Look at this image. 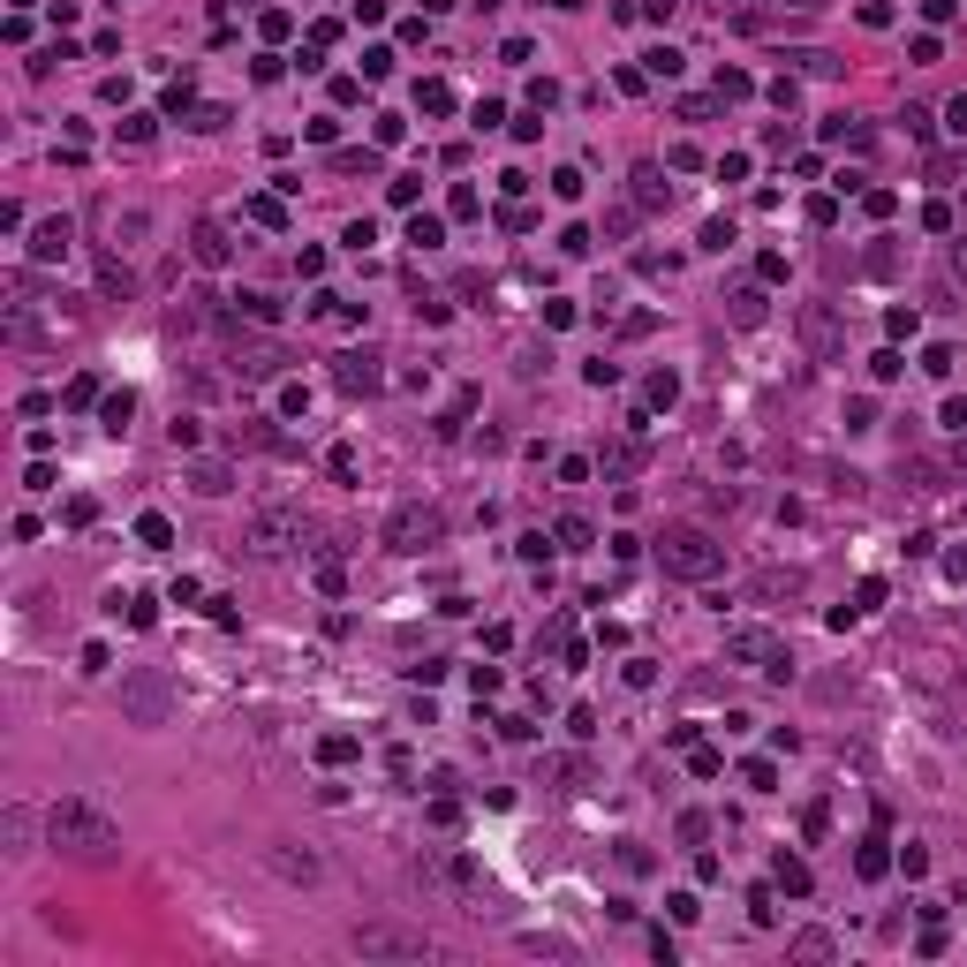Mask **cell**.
I'll return each instance as SVG.
<instances>
[{"mask_svg":"<svg viewBox=\"0 0 967 967\" xmlns=\"http://www.w3.org/2000/svg\"><path fill=\"white\" fill-rule=\"evenodd\" d=\"M733 325H764V295H756V288L733 295Z\"/></svg>","mask_w":967,"mask_h":967,"instance_id":"26","label":"cell"},{"mask_svg":"<svg viewBox=\"0 0 967 967\" xmlns=\"http://www.w3.org/2000/svg\"><path fill=\"white\" fill-rule=\"evenodd\" d=\"M597 469H605V484H628V476L643 469V446H635V439H612L605 454H597Z\"/></svg>","mask_w":967,"mask_h":967,"instance_id":"13","label":"cell"},{"mask_svg":"<svg viewBox=\"0 0 967 967\" xmlns=\"http://www.w3.org/2000/svg\"><path fill=\"white\" fill-rule=\"evenodd\" d=\"M945 424H952V431H967V401H945Z\"/></svg>","mask_w":967,"mask_h":967,"instance_id":"40","label":"cell"},{"mask_svg":"<svg viewBox=\"0 0 967 967\" xmlns=\"http://www.w3.org/2000/svg\"><path fill=\"white\" fill-rule=\"evenodd\" d=\"M824 952H832V937H816V930L794 937V960H824Z\"/></svg>","mask_w":967,"mask_h":967,"instance_id":"39","label":"cell"},{"mask_svg":"<svg viewBox=\"0 0 967 967\" xmlns=\"http://www.w3.org/2000/svg\"><path fill=\"white\" fill-rule=\"evenodd\" d=\"M129 711L144 718V726H159V718H167V688H159V680H129Z\"/></svg>","mask_w":967,"mask_h":967,"instance_id":"14","label":"cell"},{"mask_svg":"<svg viewBox=\"0 0 967 967\" xmlns=\"http://www.w3.org/2000/svg\"><path fill=\"white\" fill-rule=\"evenodd\" d=\"M439 537H446V514L424 507V499H408V507L386 514V552H431Z\"/></svg>","mask_w":967,"mask_h":967,"instance_id":"6","label":"cell"},{"mask_svg":"<svg viewBox=\"0 0 967 967\" xmlns=\"http://www.w3.org/2000/svg\"><path fill=\"white\" fill-rule=\"evenodd\" d=\"M922 227L930 235H952V204H922Z\"/></svg>","mask_w":967,"mask_h":967,"instance_id":"36","label":"cell"},{"mask_svg":"<svg viewBox=\"0 0 967 967\" xmlns=\"http://www.w3.org/2000/svg\"><path fill=\"white\" fill-rule=\"evenodd\" d=\"M552 537H560V552H590V537H597V529L582 522V514H560V529H552Z\"/></svg>","mask_w":967,"mask_h":967,"instance_id":"20","label":"cell"},{"mask_svg":"<svg viewBox=\"0 0 967 967\" xmlns=\"http://www.w3.org/2000/svg\"><path fill=\"white\" fill-rule=\"evenodd\" d=\"M408 242H416V250H439V242H446V220H431V212H416V220H408Z\"/></svg>","mask_w":967,"mask_h":967,"instance_id":"23","label":"cell"},{"mask_svg":"<svg viewBox=\"0 0 967 967\" xmlns=\"http://www.w3.org/2000/svg\"><path fill=\"white\" fill-rule=\"evenodd\" d=\"M46 839L61 854H76V862H114V854H121V824L91 794H61V801H53V809H46Z\"/></svg>","mask_w":967,"mask_h":967,"instance_id":"1","label":"cell"},{"mask_svg":"<svg viewBox=\"0 0 967 967\" xmlns=\"http://www.w3.org/2000/svg\"><path fill=\"white\" fill-rule=\"evenodd\" d=\"M431 824H439V832H454V824H461V801L439 794V801H431Z\"/></svg>","mask_w":967,"mask_h":967,"instance_id":"38","label":"cell"},{"mask_svg":"<svg viewBox=\"0 0 967 967\" xmlns=\"http://www.w3.org/2000/svg\"><path fill=\"white\" fill-rule=\"evenodd\" d=\"M303 537H310V522L295 507H257L250 522H242V552H257V560H280V552H295Z\"/></svg>","mask_w":967,"mask_h":967,"instance_id":"5","label":"cell"},{"mask_svg":"<svg viewBox=\"0 0 967 967\" xmlns=\"http://www.w3.org/2000/svg\"><path fill=\"white\" fill-rule=\"evenodd\" d=\"M250 220H257V227H288V212H280V197H257Z\"/></svg>","mask_w":967,"mask_h":967,"instance_id":"34","label":"cell"},{"mask_svg":"<svg viewBox=\"0 0 967 967\" xmlns=\"http://www.w3.org/2000/svg\"><path fill=\"white\" fill-rule=\"evenodd\" d=\"M801 348H809V356L816 363H832L839 356V318H832V310H824V303H801Z\"/></svg>","mask_w":967,"mask_h":967,"instance_id":"8","label":"cell"},{"mask_svg":"<svg viewBox=\"0 0 967 967\" xmlns=\"http://www.w3.org/2000/svg\"><path fill=\"white\" fill-rule=\"evenodd\" d=\"M265 862L280 869L288 884H318V877H325V862H318V854H295V847H265Z\"/></svg>","mask_w":967,"mask_h":967,"instance_id":"11","label":"cell"},{"mask_svg":"<svg viewBox=\"0 0 967 967\" xmlns=\"http://www.w3.org/2000/svg\"><path fill=\"white\" fill-rule=\"evenodd\" d=\"M945 575H952V582H967V552H952V560H945Z\"/></svg>","mask_w":967,"mask_h":967,"instance_id":"41","label":"cell"},{"mask_svg":"<svg viewBox=\"0 0 967 967\" xmlns=\"http://www.w3.org/2000/svg\"><path fill=\"white\" fill-rule=\"evenodd\" d=\"M189 250H197V265H227V257H235V242H227V227L204 212V220L189 227Z\"/></svg>","mask_w":967,"mask_h":967,"instance_id":"10","label":"cell"},{"mask_svg":"<svg viewBox=\"0 0 967 967\" xmlns=\"http://www.w3.org/2000/svg\"><path fill=\"white\" fill-rule=\"evenodd\" d=\"M952 469H960V476H967V431H960V454H952Z\"/></svg>","mask_w":967,"mask_h":967,"instance_id":"43","label":"cell"},{"mask_svg":"<svg viewBox=\"0 0 967 967\" xmlns=\"http://www.w3.org/2000/svg\"><path fill=\"white\" fill-rule=\"evenodd\" d=\"M801 832L824 839V832H832V809H824V801H809V809H801Z\"/></svg>","mask_w":967,"mask_h":967,"instance_id":"32","label":"cell"},{"mask_svg":"<svg viewBox=\"0 0 967 967\" xmlns=\"http://www.w3.org/2000/svg\"><path fill=\"white\" fill-rule=\"evenodd\" d=\"M794 8H809V0H794Z\"/></svg>","mask_w":967,"mask_h":967,"instance_id":"44","label":"cell"},{"mask_svg":"<svg viewBox=\"0 0 967 967\" xmlns=\"http://www.w3.org/2000/svg\"><path fill=\"white\" fill-rule=\"evenodd\" d=\"M136 537L152 544V552H167V544H174V522H167V514H136Z\"/></svg>","mask_w":967,"mask_h":967,"instance_id":"22","label":"cell"},{"mask_svg":"<svg viewBox=\"0 0 967 967\" xmlns=\"http://www.w3.org/2000/svg\"><path fill=\"white\" fill-rule=\"evenodd\" d=\"M68 242H76V227H68V220H38V227H31V257H38V265L68 257Z\"/></svg>","mask_w":967,"mask_h":967,"instance_id":"12","label":"cell"},{"mask_svg":"<svg viewBox=\"0 0 967 967\" xmlns=\"http://www.w3.org/2000/svg\"><path fill=\"white\" fill-rule=\"evenodd\" d=\"M756 597H801V575H779V567H771V575L756 582Z\"/></svg>","mask_w":967,"mask_h":967,"instance_id":"28","label":"cell"},{"mask_svg":"<svg viewBox=\"0 0 967 967\" xmlns=\"http://www.w3.org/2000/svg\"><path fill=\"white\" fill-rule=\"evenodd\" d=\"M771 877H779V892H809V862H801V854H779V862H771Z\"/></svg>","mask_w":967,"mask_h":967,"instance_id":"17","label":"cell"},{"mask_svg":"<svg viewBox=\"0 0 967 967\" xmlns=\"http://www.w3.org/2000/svg\"><path fill=\"white\" fill-rule=\"evenodd\" d=\"M718 99H748V76H741V68H718Z\"/></svg>","mask_w":967,"mask_h":967,"instance_id":"35","label":"cell"},{"mask_svg":"<svg viewBox=\"0 0 967 967\" xmlns=\"http://www.w3.org/2000/svg\"><path fill=\"white\" fill-rule=\"evenodd\" d=\"M680 839H688V847H703V839H711V816L688 809V816H680Z\"/></svg>","mask_w":967,"mask_h":967,"instance_id":"33","label":"cell"},{"mask_svg":"<svg viewBox=\"0 0 967 967\" xmlns=\"http://www.w3.org/2000/svg\"><path fill=\"white\" fill-rule=\"evenodd\" d=\"M726 658H733V665H748V673H771V680H786V673H794V650H786V635L756 628V620L726 628Z\"/></svg>","mask_w":967,"mask_h":967,"instance_id":"4","label":"cell"},{"mask_svg":"<svg viewBox=\"0 0 967 967\" xmlns=\"http://www.w3.org/2000/svg\"><path fill=\"white\" fill-rule=\"evenodd\" d=\"M658 567L680 575V582H711L718 567H726V544H718L711 529H696V522H673L658 537Z\"/></svg>","mask_w":967,"mask_h":967,"instance_id":"2","label":"cell"},{"mask_svg":"<svg viewBox=\"0 0 967 967\" xmlns=\"http://www.w3.org/2000/svg\"><path fill=\"white\" fill-rule=\"evenodd\" d=\"M189 484H197L204 499H220L227 484H235V469H227V461H189Z\"/></svg>","mask_w":967,"mask_h":967,"instance_id":"16","label":"cell"},{"mask_svg":"<svg viewBox=\"0 0 967 967\" xmlns=\"http://www.w3.org/2000/svg\"><path fill=\"white\" fill-rule=\"evenodd\" d=\"M688 764H696V779H718V771H726V756H718V748H696Z\"/></svg>","mask_w":967,"mask_h":967,"instance_id":"37","label":"cell"},{"mask_svg":"<svg viewBox=\"0 0 967 967\" xmlns=\"http://www.w3.org/2000/svg\"><path fill=\"white\" fill-rule=\"evenodd\" d=\"M952 363H960V356H952L945 340H937V348H922V371H930V378H952Z\"/></svg>","mask_w":967,"mask_h":967,"instance_id":"30","label":"cell"},{"mask_svg":"<svg viewBox=\"0 0 967 967\" xmlns=\"http://www.w3.org/2000/svg\"><path fill=\"white\" fill-rule=\"evenodd\" d=\"M635 204H650V212H658V204H673V189L658 182V167H635Z\"/></svg>","mask_w":967,"mask_h":967,"instance_id":"21","label":"cell"},{"mask_svg":"<svg viewBox=\"0 0 967 967\" xmlns=\"http://www.w3.org/2000/svg\"><path fill=\"white\" fill-rule=\"evenodd\" d=\"M416 99H424V114H454V84H439V76H431Z\"/></svg>","mask_w":967,"mask_h":967,"instance_id":"27","label":"cell"},{"mask_svg":"<svg viewBox=\"0 0 967 967\" xmlns=\"http://www.w3.org/2000/svg\"><path fill=\"white\" fill-rule=\"evenodd\" d=\"M129 416H136V393H106V401H99V424L106 431H129Z\"/></svg>","mask_w":967,"mask_h":967,"instance_id":"19","label":"cell"},{"mask_svg":"<svg viewBox=\"0 0 967 967\" xmlns=\"http://www.w3.org/2000/svg\"><path fill=\"white\" fill-rule=\"evenodd\" d=\"M99 220H106V235H114V250H136V242L152 235V212H144V204H129V212L99 204Z\"/></svg>","mask_w":967,"mask_h":967,"instance_id":"9","label":"cell"},{"mask_svg":"<svg viewBox=\"0 0 967 967\" xmlns=\"http://www.w3.org/2000/svg\"><path fill=\"white\" fill-rule=\"evenodd\" d=\"M854 869H862V877H884V869H892V862H884V839H869V847L854 854Z\"/></svg>","mask_w":967,"mask_h":967,"instance_id":"31","label":"cell"},{"mask_svg":"<svg viewBox=\"0 0 967 967\" xmlns=\"http://www.w3.org/2000/svg\"><path fill=\"white\" fill-rule=\"evenodd\" d=\"M356 733H325V741H318V756H325V764H356Z\"/></svg>","mask_w":967,"mask_h":967,"instance_id":"25","label":"cell"},{"mask_svg":"<svg viewBox=\"0 0 967 967\" xmlns=\"http://www.w3.org/2000/svg\"><path fill=\"white\" fill-rule=\"evenodd\" d=\"M544 779H560V794H575V786L590 779V764H582V756H560V764H544Z\"/></svg>","mask_w":967,"mask_h":967,"instance_id":"24","label":"cell"},{"mask_svg":"<svg viewBox=\"0 0 967 967\" xmlns=\"http://www.w3.org/2000/svg\"><path fill=\"white\" fill-rule=\"evenodd\" d=\"M952 265H960V280H967V235H960V242H952Z\"/></svg>","mask_w":967,"mask_h":967,"instance_id":"42","label":"cell"},{"mask_svg":"<svg viewBox=\"0 0 967 967\" xmlns=\"http://www.w3.org/2000/svg\"><path fill=\"white\" fill-rule=\"evenodd\" d=\"M348 952H363V960H439V937L424 930H393V922H363V930H348Z\"/></svg>","mask_w":967,"mask_h":967,"instance_id":"3","label":"cell"},{"mask_svg":"<svg viewBox=\"0 0 967 967\" xmlns=\"http://www.w3.org/2000/svg\"><path fill=\"white\" fill-rule=\"evenodd\" d=\"M424 877H431V884H446V892H461V900H476V915H484V900H492V877H484L469 854H431Z\"/></svg>","mask_w":967,"mask_h":967,"instance_id":"7","label":"cell"},{"mask_svg":"<svg viewBox=\"0 0 967 967\" xmlns=\"http://www.w3.org/2000/svg\"><path fill=\"white\" fill-rule=\"evenodd\" d=\"M340 386H348V393H378V356H340Z\"/></svg>","mask_w":967,"mask_h":967,"instance_id":"15","label":"cell"},{"mask_svg":"<svg viewBox=\"0 0 967 967\" xmlns=\"http://www.w3.org/2000/svg\"><path fill=\"white\" fill-rule=\"evenodd\" d=\"M325 476H333V484H356V476H363L356 446H325Z\"/></svg>","mask_w":967,"mask_h":967,"instance_id":"18","label":"cell"},{"mask_svg":"<svg viewBox=\"0 0 967 967\" xmlns=\"http://www.w3.org/2000/svg\"><path fill=\"white\" fill-rule=\"evenodd\" d=\"M741 779L756 786V794H771V786H779V764H764V756H756V764H741Z\"/></svg>","mask_w":967,"mask_h":967,"instance_id":"29","label":"cell"}]
</instances>
